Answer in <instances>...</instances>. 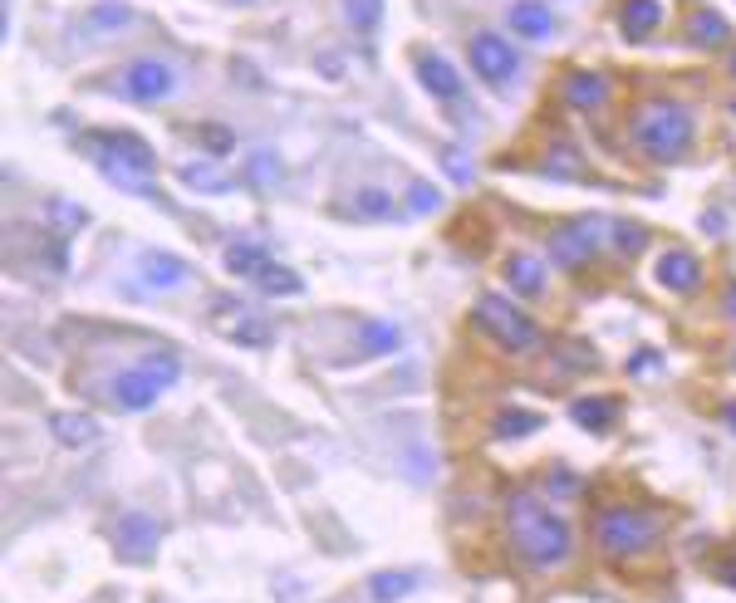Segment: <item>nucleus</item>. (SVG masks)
<instances>
[{
    "label": "nucleus",
    "instance_id": "nucleus-1",
    "mask_svg": "<svg viewBox=\"0 0 736 603\" xmlns=\"http://www.w3.org/2000/svg\"><path fill=\"white\" fill-rule=\"evenodd\" d=\"M506 531H511V545L525 565L535 569H555L570 559V525L531 491H515L506 501Z\"/></svg>",
    "mask_w": 736,
    "mask_h": 603
},
{
    "label": "nucleus",
    "instance_id": "nucleus-2",
    "mask_svg": "<svg viewBox=\"0 0 736 603\" xmlns=\"http://www.w3.org/2000/svg\"><path fill=\"white\" fill-rule=\"evenodd\" d=\"M698 137V119L688 103L678 99H648L628 113V143L648 157V163H678Z\"/></svg>",
    "mask_w": 736,
    "mask_h": 603
},
{
    "label": "nucleus",
    "instance_id": "nucleus-3",
    "mask_svg": "<svg viewBox=\"0 0 736 603\" xmlns=\"http://www.w3.org/2000/svg\"><path fill=\"white\" fill-rule=\"evenodd\" d=\"M471 324H477L497 348H506V354H535V348L545 344L540 324H535L515 300H506V294H497V290L477 294V304H471Z\"/></svg>",
    "mask_w": 736,
    "mask_h": 603
},
{
    "label": "nucleus",
    "instance_id": "nucleus-4",
    "mask_svg": "<svg viewBox=\"0 0 736 603\" xmlns=\"http://www.w3.org/2000/svg\"><path fill=\"white\" fill-rule=\"evenodd\" d=\"M658 539V515L644 505H604L594 515V545L609 559H634Z\"/></svg>",
    "mask_w": 736,
    "mask_h": 603
},
{
    "label": "nucleus",
    "instance_id": "nucleus-5",
    "mask_svg": "<svg viewBox=\"0 0 736 603\" xmlns=\"http://www.w3.org/2000/svg\"><path fill=\"white\" fill-rule=\"evenodd\" d=\"M609 231H614V221H604V216H580V221H570V226H555L550 231V266H560V270H584L589 260L599 256V246L609 241Z\"/></svg>",
    "mask_w": 736,
    "mask_h": 603
},
{
    "label": "nucleus",
    "instance_id": "nucleus-6",
    "mask_svg": "<svg viewBox=\"0 0 736 603\" xmlns=\"http://www.w3.org/2000/svg\"><path fill=\"white\" fill-rule=\"evenodd\" d=\"M172 89H177V69L157 55L129 59L119 69V79H113V93H123L129 103H163V99H172Z\"/></svg>",
    "mask_w": 736,
    "mask_h": 603
},
{
    "label": "nucleus",
    "instance_id": "nucleus-7",
    "mask_svg": "<svg viewBox=\"0 0 736 603\" xmlns=\"http://www.w3.org/2000/svg\"><path fill=\"white\" fill-rule=\"evenodd\" d=\"M467 65L477 69V79H487L491 89H506V83L521 74V55L501 30H477L467 40Z\"/></svg>",
    "mask_w": 736,
    "mask_h": 603
},
{
    "label": "nucleus",
    "instance_id": "nucleus-8",
    "mask_svg": "<svg viewBox=\"0 0 736 603\" xmlns=\"http://www.w3.org/2000/svg\"><path fill=\"white\" fill-rule=\"evenodd\" d=\"M413 74H417V83H423V89L433 93L437 103H451V109H461V99H467V79H461V69L451 65L447 55H437V49L417 45V49H413Z\"/></svg>",
    "mask_w": 736,
    "mask_h": 603
},
{
    "label": "nucleus",
    "instance_id": "nucleus-9",
    "mask_svg": "<svg viewBox=\"0 0 736 603\" xmlns=\"http://www.w3.org/2000/svg\"><path fill=\"white\" fill-rule=\"evenodd\" d=\"M555 93H560V103L570 113H599L614 99V79H609L604 69H570L555 83Z\"/></svg>",
    "mask_w": 736,
    "mask_h": 603
},
{
    "label": "nucleus",
    "instance_id": "nucleus-10",
    "mask_svg": "<svg viewBox=\"0 0 736 603\" xmlns=\"http://www.w3.org/2000/svg\"><path fill=\"white\" fill-rule=\"evenodd\" d=\"M79 153H89L93 163H99V172L109 177L119 192H129V197H153V172H143V167H133V163H123L119 153H109V147H99L93 137H79Z\"/></svg>",
    "mask_w": 736,
    "mask_h": 603
},
{
    "label": "nucleus",
    "instance_id": "nucleus-11",
    "mask_svg": "<svg viewBox=\"0 0 736 603\" xmlns=\"http://www.w3.org/2000/svg\"><path fill=\"white\" fill-rule=\"evenodd\" d=\"M662 20H668V5H662V0H618V10H614V25L628 45L654 40L662 30Z\"/></svg>",
    "mask_w": 736,
    "mask_h": 603
},
{
    "label": "nucleus",
    "instance_id": "nucleus-12",
    "mask_svg": "<svg viewBox=\"0 0 736 603\" xmlns=\"http://www.w3.org/2000/svg\"><path fill=\"white\" fill-rule=\"evenodd\" d=\"M682 40L692 49H732V20L712 5H692L682 15Z\"/></svg>",
    "mask_w": 736,
    "mask_h": 603
},
{
    "label": "nucleus",
    "instance_id": "nucleus-13",
    "mask_svg": "<svg viewBox=\"0 0 736 603\" xmlns=\"http://www.w3.org/2000/svg\"><path fill=\"white\" fill-rule=\"evenodd\" d=\"M212 324H216V334H226L231 344H246V348H270L276 344V324L270 320H260V314H250V310H216L212 314Z\"/></svg>",
    "mask_w": 736,
    "mask_h": 603
},
{
    "label": "nucleus",
    "instance_id": "nucleus-14",
    "mask_svg": "<svg viewBox=\"0 0 736 603\" xmlns=\"http://www.w3.org/2000/svg\"><path fill=\"white\" fill-rule=\"evenodd\" d=\"M79 25L89 30L93 40H113V35H129V30L138 25V10H133L129 0H93V5H83Z\"/></svg>",
    "mask_w": 736,
    "mask_h": 603
},
{
    "label": "nucleus",
    "instance_id": "nucleus-15",
    "mask_svg": "<svg viewBox=\"0 0 736 603\" xmlns=\"http://www.w3.org/2000/svg\"><path fill=\"white\" fill-rule=\"evenodd\" d=\"M113 535H119V555L133 559V565H143V559H153L157 539H163V525H157L153 515H143V511H129Z\"/></svg>",
    "mask_w": 736,
    "mask_h": 603
},
{
    "label": "nucleus",
    "instance_id": "nucleus-16",
    "mask_svg": "<svg viewBox=\"0 0 736 603\" xmlns=\"http://www.w3.org/2000/svg\"><path fill=\"white\" fill-rule=\"evenodd\" d=\"M506 25L515 30V40H531V45H540V40H550L555 30H560V20H555V10L545 5V0H511V5H506Z\"/></svg>",
    "mask_w": 736,
    "mask_h": 603
},
{
    "label": "nucleus",
    "instance_id": "nucleus-17",
    "mask_svg": "<svg viewBox=\"0 0 736 603\" xmlns=\"http://www.w3.org/2000/svg\"><path fill=\"white\" fill-rule=\"evenodd\" d=\"M334 216L349 221H393L398 216V197L388 187H354L344 201H334Z\"/></svg>",
    "mask_w": 736,
    "mask_h": 603
},
{
    "label": "nucleus",
    "instance_id": "nucleus-18",
    "mask_svg": "<svg viewBox=\"0 0 736 603\" xmlns=\"http://www.w3.org/2000/svg\"><path fill=\"white\" fill-rule=\"evenodd\" d=\"M163 393H167V388L157 383V378L147 373L143 364H138V368H123V373L113 378V402H119L123 412H147Z\"/></svg>",
    "mask_w": 736,
    "mask_h": 603
},
{
    "label": "nucleus",
    "instance_id": "nucleus-19",
    "mask_svg": "<svg viewBox=\"0 0 736 603\" xmlns=\"http://www.w3.org/2000/svg\"><path fill=\"white\" fill-rule=\"evenodd\" d=\"M654 275H658L662 290H672V294H692V290L702 284V260L692 256V250H662L658 266H654Z\"/></svg>",
    "mask_w": 736,
    "mask_h": 603
},
{
    "label": "nucleus",
    "instance_id": "nucleus-20",
    "mask_svg": "<svg viewBox=\"0 0 736 603\" xmlns=\"http://www.w3.org/2000/svg\"><path fill=\"white\" fill-rule=\"evenodd\" d=\"M545 284H550V266H545L540 256H525V250H515L506 260V290L515 300H540Z\"/></svg>",
    "mask_w": 736,
    "mask_h": 603
},
{
    "label": "nucleus",
    "instance_id": "nucleus-21",
    "mask_svg": "<svg viewBox=\"0 0 736 603\" xmlns=\"http://www.w3.org/2000/svg\"><path fill=\"white\" fill-rule=\"evenodd\" d=\"M138 275H143L147 290H177V284L187 280V260L172 256V250H143Z\"/></svg>",
    "mask_w": 736,
    "mask_h": 603
},
{
    "label": "nucleus",
    "instance_id": "nucleus-22",
    "mask_svg": "<svg viewBox=\"0 0 736 603\" xmlns=\"http://www.w3.org/2000/svg\"><path fill=\"white\" fill-rule=\"evenodd\" d=\"M83 137H93V143H99V147H109V153H119L123 163L143 167V172H153V167H157V153L143 143L138 133H123V129H99V133H83Z\"/></svg>",
    "mask_w": 736,
    "mask_h": 603
},
{
    "label": "nucleus",
    "instance_id": "nucleus-23",
    "mask_svg": "<svg viewBox=\"0 0 736 603\" xmlns=\"http://www.w3.org/2000/svg\"><path fill=\"white\" fill-rule=\"evenodd\" d=\"M49 432H55V442H59V447H69V451L93 447V442H99V422H93L89 412H55V417H49Z\"/></svg>",
    "mask_w": 736,
    "mask_h": 603
},
{
    "label": "nucleus",
    "instance_id": "nucleus-24",
    "mask_svg": "<svg viewBox=\"0 0 736 603\" xmlns=\"http://www.w3.org/2000/svg\"><path fill=\"white\" fill-rule=\"evenodd\" d=\"M221 266H226V275H236V280H256V275L270 266V250L256 246V241H231Z\"/></svg>",
    "mask_w": 736,
    "mask_h": 603
},
{
    "label": "nucleus",
    "instance_id": "nucleus-25",
    "mask_svg": "<svg viewBox=\"0 0 736 603\" xmlns=\"http://www.w3.org/2000/svg\"><path fill=\"white\" fill-rule=\"evenodd\" d=\"M570 422L584 432H609L618 422V402L614 398H575L570 402Z\"/></svg>",
    "mask_w": 736,
    "mask_h": 603
},
{
    "label": "nucleus",
    "instance_id": "nucleus-26",
    "mask_svg": "<svg viewBox=\"0 0 736 603\" xmlns=\"http://www.w3.org/2000/svg\"><path fill=\"white\" fill-rule=\"evenodd\" d=\"M540 427H545V417H540V412H525V407H506V412H497V417H491V437H497V442L535 437Z\"/></svg>",
    "mask_w": 736,
    "mask_h": 603
},
{
    "label": "nucleus",
    "instance_id": "nucleus-27",
    "mask_svg": "<svg viewBox=\"0 0 736 603\" xmlns=\"http://www.w3.org/2000/svg\"><path fill=\"white\" fill-rule=\"evenodd\" d=\"M177 182L192 187V192H212V197L231 192V177L221 172L212 157H207V163H182V167H177Z\"/></svg>",
    "mask_w": 736,
    "mask_h": 603
},
{
    "label": "nucleus",
    "instance_id": "nucleus-28",
    "mask_svg": "<svg viewBox=\"0 0 736 603\" xmlns=\"http://www.w3.org/2000/svg\"><path fill=\"white\" fill-rule=\"evenodd\" d=\"M344 10V25L359 30V35H378L383 30V15H388V0H339Z\"/></svg>",
    "mask_w": 736,
    "mask_h": 603
},
{
    "label": "nucleus",
    "instance_id": "nucleus-29",
    "mask_svg": "<svg viewBox=\"0 0 736 603\" xmlns=\"http://www.w3.org/2000/svg\"><path fill=\"white\" fill-rule=\"evenodd\" d=\"M540 172H545V177H560V182H575V177H584V157L575 153L570 143H550V153H545Z\"/></svg>",
    "mask_w": 736,
    "mask_h": 603
},
{
    "label": "nucleus",
    "instance_id": "nucleus-30",
    "mask_svg": "<svg viewBox=\"0 0 736 603\" xmlns=\"http://www.w3.org/2000/svg\"><path fill=\"white\" fill-rule=\"evenodd\" d=\"M398 344H403V330H398V324H364V334H359V354L364 358L393 354Z\"/></svg>",
    "mask_w": 736,
    "mask_h": 603
},
{
    "label": "nucleus",
    "instance_id": "nucleus-31",
    "mask_svg": "<svg viewBox=\"0 0 736 603\" xmlns=\"http://www.w3.org/2000/svg\"><path fill=\"white\" fill-rule=\"evenodd\" d=\"M256 290H260V294H300V290H304V280H300V275H294L290 266L270 260V266L256 275Z\"/></svg>",
    "mask_w": 736,
    "mask_h": 603
},
{
    "label": "nucleus",
    "instance_id": "nucleus-32",
    "mask_svg": "<svg viewBox=\"0 0 736 603\" xmlns=\"http://www.w3.org/2000/svg\"><path fill=\"white\" fill-rule=\"evenodd\" d=\"M413 584H417L413 574H393V569H388V574L368 579V599H373V603H398L403 594H413Z\"/></svg>",
    "mask_w": 736,
    "mask_h": 603
},
{
    "label": "nucleus",
    "instance_id": "nucleus-33",
    "mask_svg": "<svg viewBox=\"0 0 736 603\" xmlns=\"http://www.w3.org/2000/svg\"><path fill=\"white\" fill-rule=\"evenodd\" d=\"M609 241H614V250L618 256H644L648 250V231L644 226H634V221H614V231H609Z\"/></svg>",
    "mask_w": 736,
    "mask_h": 603
},
{
    "label": "nucleus",
    "instance_id": "nucleus-34",
    "mask_svg": "<svg viewBox=\"0 0 736 603\" xmlns=\"http://www.w3.org/2000/svg\"><path fill=\"white\" fill-rule=\"evenodd\" d=\"M246 177H250L256 187H276V182H280V157L266 153V147H256V153L246 157Z\"/></svg>",
    "mask_w": 736,
    "mask_h": 603
},
{
    "label": "nucleus",
    "instance_id": "nucleus-35",
    "mask_svg": "<svg viewBox=\"0 0 736 603\" xmlns=\"http://www.w3.org/2000/svg\"><path fill=\"white\" fill-rule=\"evenodd\" d=\"M49 216H55V231H59V236H74V231L89 226V211L74 206V201H49Z\"/></svg>",
    "mask_w": 736,
    "mask_h": 603
},
{
    "label": "nucleus",
    "instance_id": "nucleus-36",
    "mask_svg": "<svg viewBox=\"0 0 736 603\" xmlns=\"http://www.w3.org/2000/svg\"><path fill=\"white\" fill-rule=\"evenodd\" d=\"M197 143H202L212 157H231V153H236V133L221 129V123H202V129H197Z\"/></svg>",
    "mask_w": 736,
    "mask_h": 603
},
{
    "label": "nucleus",
    "instance_id": "nucleus-37",
    "mask_svg": "<svg viewBox=\"0 0 736 603\" xmlns=\"http://www.w3.org/2000/svg\"><path fill=\"white\" fill-rule=\"evenodd\" d=\"M143 368H147V373H153L163 388H172L177 378H182V364H177V354H147Z\"/></svg>",
    "mask_w": 736,
    "mask_h": 603
},
{
    "label": "nucleus",
    "instance_id": "nucleus-38",
    "mask_svg": "<svg viewBox=\"0 0 736 603\" xmlns=\"http://www.w3.org/2000/svg\"><path fill=\"white\" fill-rule=\"evenodd\" d=\"M442 167H447V172L457 177V182H467V177H471V157H467V147H461V143H447V147H442Z\"/></svg>",
    "mask_w": 736,
    "mask_h": 603
},
{
    "label": "nucleus",
    "instance_id": "nucleus-39",
    "mask_svg": "<svg viewBox=\"0 0 736 603\" xmlns=\"http://www.w3.org/2000/svg\"><path fill=\"white\" fill-rule=\"evenodd\" d=\"M408 206H413V211H437L442 192H433L427 182H413V187H408Z\"/></svg>",
    "mask_w": 736,
    "mask_h": 603
},
{
    "label": "nucleus",
    "instance_id": "nucleus-40",
    "mask_svg": "<svg viewBox=\"0 0 736 603\" xmlns=\"http://www.w3.org/2000/svg\"><path fill=\"white\" fill-rule=\"evenodd\" d=\"M545 485H550V491H555V495H570V491H575V485H580V481H575V471L555 467L550 476H545Z\"/></svg>",
    "mask_w": 736,
    "mask_h": 603
},
{
    "label": "nucleus",
    "instance_id": "nucleus-41",
    "mask_svg": "<svg viewBox=\"0 0 736 603\" xmlns=\"http://www.w3.org/2000/svg\"><path fill=\"white\" fill-rule=\"evenodd\" d=\"M658 364H662V358L654 354V348H644V354H634V358H628V373L638 378V373H648V368H658Z\"/></svg>",
    "mask_w": 736,
    "mask_h": 603
},
{
    "label": "nucleus",
    "instance_id": "nucleus-42",
    "mask_svg": "<svg viewBox=\"0 0 736 603\" xmlns=\"http://www.w3.org/2000/svg\"><path fill=\"white\" fill-rule=\"evenodd\" d=\"M221 5H231V10H250V5H260V0H221Z\"/></svg>",
    "mask_w": 736,
    "mask_h": 603
},
{
    "label": "nucleus",
    "instance_id": "nucleus-43",
    "mask_svg": "<svg viewBox=\"0 0 736 603\" xmlns=\"http://www.w3.org/2000/svg\"><path fill=\"white\" fill-rule=\"evenodd\" d=\"M727 74L736 79V40H732V49H727Z\"/></svg>",
    "mask_w": 736,
    "mask_h": 603
},
{
    "label": "nucleus",
    "instance_id": "nucleus-44",
    "mask_svg": "<svg viewBox=\"0 0 736 603\" xmlns=\"http://www.w3.org/2000/svg\"><path fill=\"white\" fill-rule=\"evenodd\" d=\"M722 417L732 422V432H736V402H727V407H722Z\"/></svg>",
    "mask_w": 736,
    "mask_h": 603
},
{
    "label": "nucleus",
    "instance_id": "nucleus-45",
    "mask_svg": "<svg viewBox=\"0 0 736 603\" xmlns=\"http://www.w3.org/2000/svg\"><path fill=\"white\" fill-rule=\"evenodd\" d=\"M727 314H732V320H736V284H732V290H727Z\"/></svg>",
    "mask_w": 736,
    "mask_h": 603
},
{
    "label": "nucleus",
    "instance_id": "nucleus-46",
    "mask_svg": "<svg viewBox=\"0 0 736 603\" xmlns=\"http://www.w3.org/2000/svg\"><path fill=\"white\" fill-rule=\"evenodd\" d=\"M732 113H736V103H732Z\"/></svg>",
    "mask_w": 736,
    "mask_h": 603
},
{
    "label": "nucleus",
    "instance_id": "nucleus-47",
    "mask_svg": "<svg viewBox=\"0 0 736 603\" xmlns=\"http://www.w3.org/2000/svg\"><path fill=\"white\" fill-rule=\"evenodd\" d=\"M732 364H736V358H732Z\"/></svg>",
    "mask_w": 736,
    "mask_h": 603
}]
</instances>
